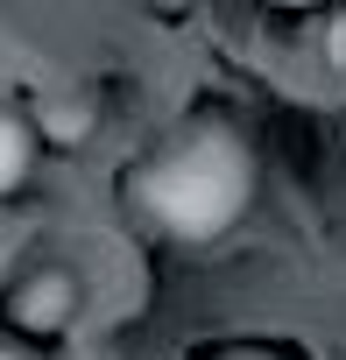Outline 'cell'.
I'll list each match as a JSON object with an SVG mask.
<instances>
[{"instance_id": "8992f818", "label": "cell", "mask_w": 346, "mask_h": 360, "mask_svg": "<svg viewBox=\"0 0 346 360\" xmlns=\"http://www.w3.org/2000/svg\"><path fill=\"white\" fill-rule=\"evenodd\" d=\"M325 50H332V64H346V22H332V36H325Z\"/></svg>"}, {"instance_id": "277c9868", "label": "cell", "mask_w": 346, "mask_h": 360, "mask_svg": "<svg viewBox=\"0 0 346 360\" xmlns=\"http://www.w3.org/2000/svg\"><path fill=\"white\" fill-rule=\"evenodd\" d=\"M92 120H99V106H92L85 92H57V99H43L36 134H50V141H85V134H92Z\"/></svg>"}, {"instance_id": "ba28073f", "label": "cell", "mask_w": 346, "mask_h": 360, "mask_svg": "<svg viewBox=\"0 0 346 360\" xmlns=\"http://www.w3.org/2000/svg\"><path fill=\"white\" fill-rule=\"evenodd\" d=\"M0 360H29V353H15V346H0Z\"/></svg>"}, {"instance_id": "6da1fadb", "label": "cell", "mask_w": 346, "mask_h": 360, "mask_svg": "<svg viewBox=\"0 0 346 360\" xmlns=\"http://www.w3.org/2000/svg\"><path fill=\"white\" fill-rule=\"evenodd\" d=\"M120 198L127 212H141L162 240H184V248H205V240H226L248 205H255V148L241 127L198 113L184 127H169L127 176H120Z\"/></svg>"}, {"instance_id": "3957f363", "label": "cell", "mask_w": 346, "mask_h": 360, "mask_svg": "<svg viewBox=\"0 0 346 360\" xmlns=\"http://www.w3.org/2000/svg\"><path fill=\"white\" fill-rule=\"evenodd\" d=\"M36 120H22L15 106H0V198L22 191L29 184V169H36Z\"/></svg>"}, {"instance_id": "52a82bcc", "label": "cell", "mask_w": 346, "mask_h": 360, "mask_svg": "<svg viewBox=\"0 0 346 360\" xmlns=\"http://www.w3.org/2000/svg\"><path fill=\"white\" fill-rule=\"evenodd\" d=\"M148 8H162V15H177V8H184V0H148Z\"/></svg>"}, {"instance_id": "7a4b0ae2", "label": "cell", "mask_w": 346, "mask_h": 360, "mask_svg": "<svg viewBox=\"0 0 346 360\" xmlns=\"http://www.w3.org/2000/svg\"><path fill=\"white\" fill-rule=\"evenodd\" d=\"M8 318L29 325V332H64L78 318V283L64 269H29L15 290H8Z\"/></svg>"}, {"instance_id": "9c48e42d", "label": "cell", "mask_w": 346, "mask_h": 360, "mask_svg": "<svg viewBox=\"0 0 346 360\" xmlns=\"http://www.w3.org/2000/svg\"><path fill=\"white\" fill-rule=\"evenodd\" d=\"M276 8H311V0H276Z\"/></svg>"}, {"instance_id": "5b68a950", "label": "cell", "mask_w": 346, "mask_h": 360, "mask_svg": "<svg viewBox=\"0 0 346 360\" xmlns=\"http://www.w3.org/2000/svg\"><path fill=\"white\" fill-rule=\"evenodd\" d=\"M212 360H283L276 346H226V353H212Z\"/></svg>"}]
</instances>
